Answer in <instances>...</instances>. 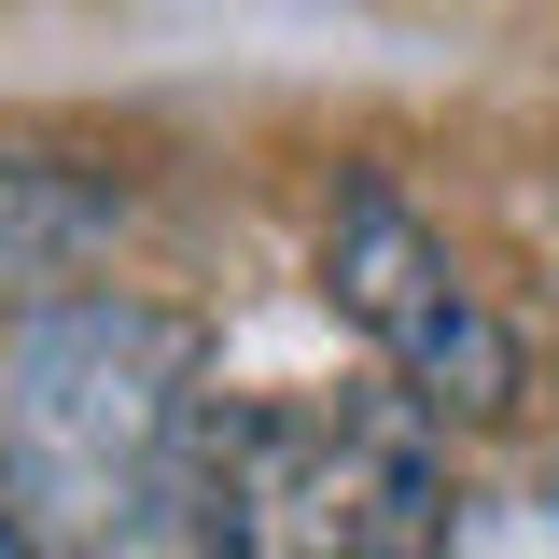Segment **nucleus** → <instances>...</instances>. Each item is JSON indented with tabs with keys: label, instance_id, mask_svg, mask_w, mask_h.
I'll list each match as a JSON object with an SVG mask.
<instances>
[{
	"label": "nucleus",
	"instance_id": "1",
	"mask_svg": "<svg viewBox=\"0 0 559 559\" xmlns=\"http://www.w3.org/2000/svg\"><path fill=\"white\" fill-rule=\"evenodd\" d=\"M0 476L43 559H224L210 336L140 294H57L0 336Z\"/></svg>",
	"mask_w": 559,
	"mask_h": 559
},
{
	"label": "nucleus",
	"instance_id": "2",
	"mask_svg": "<svg viewBox=\"0 0 559 559\" xmlns=\"http://www.w3.org/2000/svg\"><path fill=\"white\" fill-rule=\"evenodd\" d=\"M448 419L392 378L224 406V559H433Z\"/></svg>",
	"mask_w": 559,
	"mask_h": 559
},
{
	"label": "nucleus",
	"instance_id": "3",
	"mask_svg": "<svg viewBox=\"0 0 559 559\" xmlns=\"http://www.w3.org/2000/svg\"><path fill=\"white\" fill-rule=\"evenodd\" d=\"M322 280H336L349 322L392 349V392H419L433 419H503V406H518V336L489 322V294L462 280V252H448V238H433L378 168L336 197Z\"/></svg>",
	"mask_w": 559,
	"mask_h": 559
},
{
	"label": "nucleus",
	"instance_id": "4",
	"mask_svg": "<svg viewBox=\"0 0 559 559\" xmlns=\"http://www.w3.org/2000/svg\"><path fill=\"white\" fill-rule=\"evenodd\" d=\"M112 224H127V182H112V168H84L57 140H0V294L57 308V280L98 266Z\"/></svg>",
	"mask_w": 559,
	"mask_h": 559
},
{
	"label": "nucleus",
	"instance_id": "5",
	"mask_svg": "<svg viewBox=\"0 0 559 559\" xmlns=\"http://www.w3.org/2000/svg\"><path fill=\"white\" fill-rule=\"evenodd\" d=\"M0 559H43V532H28V503H14V476H0Z\"/></svg>",
	"mask_w": 559,
	"mask_h": 559
}]
</instances>
